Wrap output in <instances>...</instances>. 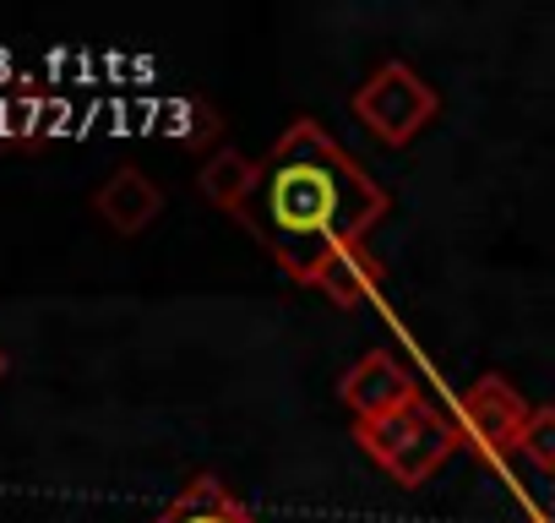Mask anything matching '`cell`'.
I'll return each instance as SVG.
<instances>
[{"label": "cell", "instance_id": "277c9868", "mask_svg": "<svg viewBox=\"0 0 555 523\" xmlns=\"http://www.w3.org/2000/svg\"><path fill=\"white\" fill-rule=\"evenodd\" d=\"M344 404L360 414V425H371V420H387V414H398V409H409L420 393H414V382L403 377V366L398 360H387V355H365L349 377H344Z\"/></svg>", "mask_w": 555, "mask_h": 523}, {"label": "cell", "instance_id": "ba28073f", "mask_svg": "<svg viewBox=\"0 0 555 523\" xmlns=\"http://www.w3.org/2000/svg\"><path fill=\"white\" fill-rule=\"evenodd\" d=\"M517 447H522V452H528L539 469H555V409H539V414H528V425H522Z\"/></svg>", "mask_w": 555, "mask_h": 523}, {"label": "cell", "instance_id": "3957f363", "mask_svg": "<svg viewBox=\"0 0 555 523\" xmlns=\"http://www.w3.org/2000/svg\"><path fill=\"white\" fill-rule=\"evenodd\" d=\"M354 115H360L382 142L403 148V142H414V131L436 115V93H430L403 61H392V66H382V72L360 88Z\"/></svg>", "mask_w": 555, "mask_h": 523}, {"label": "cell", "instance_id": "7a4b0ae2", "mask_svg": "<svg viewBox=\"0 0 555 523\" xmlns=\"http://www.w3.org/2000/svg\"><path fill=\"white\" fill-rule=\"evenodd\" d=\"M360 442H365V452H371L398 485H425V480L452 458V447H457V425L441 420L425 398H414L409 409L360 425Z\"/></svg>", "mask_w": 555, "mask_h": 523}, {"label": "cell", "instance_id": "9c48e42d", "mask_svg": "<svg viewBox=\"0 0 555 523\" xmlns=\"http://www.w3.org/2000/svg\"><path fill=\"white\" fill-rule=\"evenodd\" d=\"M0 377H7V349H0Z\"/></svg>", "mask_w": 555, "mask_h": 523}, {"label": "cell", "instance_id": "52a82bcc", "mask_svg": "<svg viewBox=\"0 0 555 523\" xmlns=\"http://www.w3.org/2000/svg\"><path fill=\"white\" fill-rule=\"evenodd\" d=\"M468 414H474V425H479V436H490L495 447H517V436H522V425H528V414H522V404L490 377V382H479L474 387V398H468Z\"/></svg>", "mask_w": 555, "mask_h": 523}, {"label": "cell", "instance_id": "8992f818", "mask_svg": "<svg viewBox=\"0 0 555 523\" xmlns=\"http://www.w3.org/2000/svg\"><path fill=\"white\" fill-rule=\"evenodd\" d=\"M153 523H256V518H250V512H245V507H240L212 474H196V480H191V485H185V490H180Z\"/></svg>", "mask_w": 555, "mask_h": 523}, {"label": "cell", "instance_id": "6da1fadb", "mask_svg": "<svg viewBox=\"0 0 555 523\" xmlns=\"http://www.w3.org/2000/svg\"><path fill=\"white\" fill-rule=\"evenodd\" d=\"M229 213L289 279L338 306H360L371 295L376 268L365 256V234L387 218V191L317 120H295L261 164H250Z\"/></svg>", "mask_w": 555, "mask_h": 523}, {"label": "cell", "instance_id": "5b68a950", "mask_svg": "<svg viewBox=\"0 0 555 523\" xmlns=\"http://www.w3.org/2000/svg\"><path fill=\"white\" fill-rule=\"evenodd\" d=\"M93 207H99V218H104L109 229H120V234H137V229H147V224L158 218L164 196H158V186H153L142 169H115V175L99 186Z\"/></svg>", "mask_w": 555, "mask_h": 523}]
</instances>
